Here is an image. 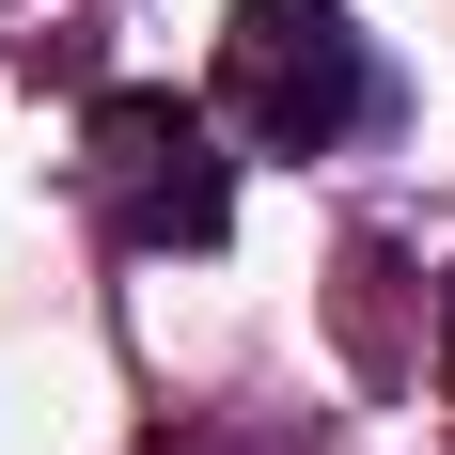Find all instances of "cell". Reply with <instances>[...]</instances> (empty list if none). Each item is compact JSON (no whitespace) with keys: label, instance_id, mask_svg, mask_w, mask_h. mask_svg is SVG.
Here are the masks:
<instances>
[{"label":"cell","instance_id":"cell-1","mask_svg":"<svg viewBox=\"0 0 455 455\" xmlns=\"http://www.w3.org/2000/svg\"><path fill=\"white\" fill-rule=\"evenodd\" d=\"M220 110L267 141V157H330V141H362L377 110H393V63H377V32L346 0H235Z\"/></svg>","mask_w":455,"mask_h":455},{"label":"cell","instance_id":"cell-2","mask_svg":"<svg viewBox=\"0 0 455 455\" xmlns=\"http://www.w3.org/2000/svg\"><path fill=\"white\" fill-rule=\"evenodd\" d=\"M79 188H94V220L126 235V251H220V235H235L220 126H204L188 94H157V79H110L79 110Z\"/></svg>","mask_w":455,"mask_h":455},{"label":"cell","instance_id":"cell-3","mask_svg":"<svg viewBox=\"0 0 455 455\" xmlns=\"http://www.w3.org/2000/svg\"><path fill=\"white\" fill-rule=\"evenodd\" d=\"M440 362H455V267H440Z\"/></svg>","mask_w":455,"mask_h":455}]
</instances>
